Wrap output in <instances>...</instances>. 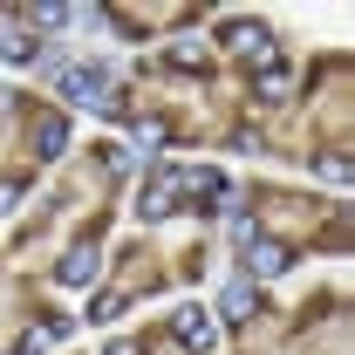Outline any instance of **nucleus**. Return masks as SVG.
I'll list each match as a JSON object with an SVG mask.
<instances>
[{
  "label": "nucleus",
  "mask_w": 355,
  "mask_h": 355,
  "mask_svg": "<svg viewBox=\"0 0 355 355\" xmlns=\"http://www.w3.org/2000/svg\"><path fill=\"white\" fill-rule=\"evenodd\" d=\"M35 137H42V157H55V150H62V123H55V116H48Z\"/></svg>",
  "instance_id": "nucleus-3"
},
{
  "label": "nucleus",
  "mask_w": 355,
  "mask_h": 355,
  "mask_svg": "<svg viewBox=\"0 0 355 355\" xmlns=\"http://www.w3.org/2000/svg\"><path fill=\"white\" fill-rule=\"evenodd\" d=\"M55 83L69 89L76 103H96V96H103V76H96V69H55Z\"/></svg>",
  "instance_id": "nucleus-1"
},
{
  "label": "nucleus",
  "mask_w": 355,
  "mask_h": 355,
  "mask_svg": "<svg viewBox=\"0 0 355 355\" xmlns=\"http://www.w3.org/2000/svg\"><path fill=\"white\" fill-rule=\"evenodd\" d=\"M246 253H253V260H246L253 273H280V266H287V260H280V246H273V239H253V232H246Z\"/></svg>",
  "instance_id": "nucleus-2"
}]
</instances>
